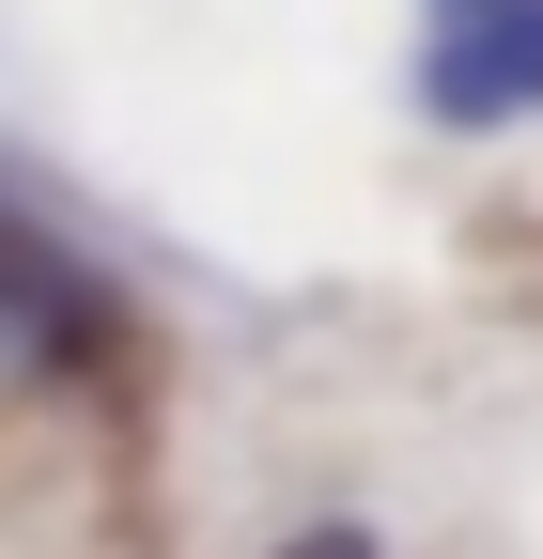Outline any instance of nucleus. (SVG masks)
Wrapping results in <instances>:
<instances>
[{"instance_id":"obj_1","label":"nucleus","mask_w":543,"mask_h":559,"mask_svg":"<svg viewBox=\"0 0 543 559\" xmlns=\"http://www.w3.org/2000/svg\"><path fill=\"white\" fill-rule=\"evenodd\" d=\"M420 124L450 140L543 124V0H420Z\"/></svg>"},{"instance_id":"obj_2","label":"nucleus","mask_w":543,"mask_h":559,"mask_svg":"<svg viewBox=\"0 0 543 559\" xmlns=\"http://www.w3.org/2000/svg\"><path fill=\"white\" fill-rule=\"evenodd\" d=\"M264 559H388V528H373V513H295Z\"/></svg>"}]
</instances>
